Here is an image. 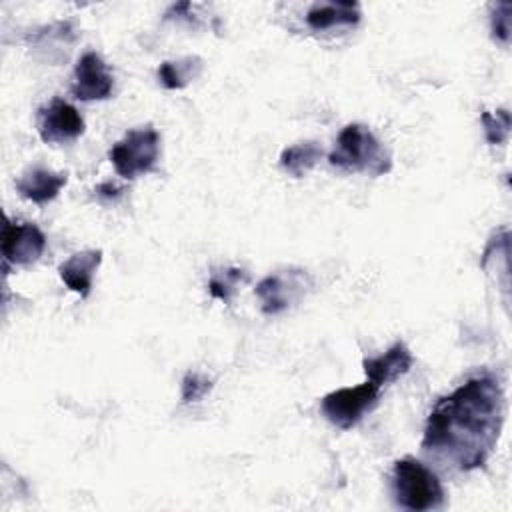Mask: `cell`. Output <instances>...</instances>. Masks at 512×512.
Wrapping results in <instances>:
<instances>
[{
    "instance_id": "cell-1",
    "label": "cell",
    "mask_w": 512,
    "mask_h": 512,
    "mask_svg": "<svg viewBox=\"0 0 512 512\" xmlns=\"http://www.w3.org/2000/svg\"><path fill=\"white\" fill-rule=\"evenodd\" d=\"M504 414L506 398L498 378L492 374L472 376L434 404L420 448L460 472L476 470L494 452Z\"/></svg>"
},
{
    "instance_id": "cell-2",
    "label": "cell",
    "mask_w": 512,
    "mask_h": 512,
    "mask_svg": "<svg viewBox=\"0 0 512 512\" xmlns=\"http://www.w3.org/2000/svg\"><path fill=\"white\" fill-rule=\"evenodd\" d=\"M328 162L346 172H364L370 176H384L392 170L390 150L368 126L358 122L346 124L340 130Z\"/></svg>"
},
{
    "instance_id": "cell-3",
    "label": "cell",
    "mask_w": 512,
    "mask_h": 512,
    "mask_svg": "<svg viewBox=\"0 0 512 512\" xmlns=\"http://www.w3.org/2000/svg\"><path fill=\"white\" fill-rule=\"evenodd\" d=\"M392 496L404 510H438L446 502L440 478L414 456H404L392 466Z\"/></svg>"
},
{
    "instance_id": "cell-4",
    "label": "cell",
    "mask_w": 512,
    "mask_h": 512,
    "mask_svg": "<svg viewBox=\"0 0 512 512\" xmlns=\"http://www.w3.org/2000/svg\"><path fill=\"white\" fill-rule=\"evenodd\" d=\"M160 156V134L152 126H142L128 130L122 140H118L108 158L118 172V176L126 180H134L140 174H148L156 168Z\"/></svg>"
},
{
    "instance_id": "cell-5",
    "label": "cell",
    "mask_w": 512,
    "mask_h": 512,
    "mask_svg": "<svg viewBox=\"0 0 512 512\" xmlns=\"http://www.w3.org/2000/svg\"><path fill=\"white\" fill-rule=\"evenodd\" d=\"M382 394V386L368 380L354 388H338L322 396L320 412L322 416L340 430H350L356 426L366 412H370Z\"/></svg>"
},
{
    "instance_id": "cell-6",
    "label": "cell",
    "mask_w": 512,
    "mask_h": 512,
    "mask_svg": "<svg viewBox=\"0 0 512 512\" xmlns=\"http://www.w3.org/2000/svg\"><path fill=\"white\" fill-rule=\"evenodd\" d=\"M310 286L312 278L306 274V270L288 268L262 278L256 284L254 294L260 298L262 312L266 316H276L294 306Z\"/></svg>"
},
{
    "instance_id": "cell-7",
    "label": "cell",
    "mask_w": 512,
    "mask_h": 512,
    "mask_svg": "<svg viewBox=\"0 0 512 512\" xmlns=\"http://www.w3.org/2000/svg\"><path fill=\"white\" fill-rule=\"evenodd\" d=\"M46 250L44 232L32 222H12L6 218L2 226L4 266L34 264Z\"/></svg>"
},
{
    "instance_id": "cell-8",
    "label": "cell",
    "mask_w": 512,
    "mask_h": 512,
    "mask_svg": "<svg viewBox=\"0 0 512 512\" xmlns=\"http://www.w3.org/2000/svg\"><path fill=\"white\" fill-rule=\"evenodd\" d=\"M70 90L74 98L82 102L106 100L112 96L114 76L98 52L88 50L78 58L74 66V80Z\"/></svg>"
},
{
    "instance_id": "cell-9",
    "label": "cell",
    "mask_w": 512,
    "mask_h": 512,
    "mask_svg": "<svg viewBox=\"0 0 512 512\" xmlns=\"http://www.w3.org/2000/svg\"><path fill=\"white\" fill-rule=\"evenodd\" d=\"M38 134L46 144H68L84 134V118L62 98H54L38 112Z\"/></svg>"
},
{
    "instance_id": "cell-10",
    "label": "cell",
    "mask_w": 512,
    "mask_h": 512,
    "mask_svg": "<svg viewBox=\"0 0 512 512\" xmlns=\"http://www.w3.org/2000/svg\"><path fill=\"white\" fill-rule=\"evenodd\" d=\"M414 364V356L402 340H396L384 354L370 356L362 360V368L368 380L378 386H388L410 372Z\"/></svg>"
},
{
    "instance_id": "cell-11",
    "label": "cell",
    "mask_w": 512,
    "mask_h": 512,
    "mask_svg": "<svg viewBox=\"0 0 512 512\" xmlns=\"http://www.w3.org/2000/svg\"><path fill=\"white\" fill-rule=\"evenodd\" d=\"M102 264V250L88 248L74 252L68 260L58 266V276L66 284L68 290L78 294L80 298H88L92 290V280L96 270Z\"/></svg>"
},
{
    "instance_id": "cell-12",
    "label": "cell",
    "mask_w": 512,
    "mask_h": 512,
    "mask_svg": "<svg viewBox=\"0 0 512 512\" xmlns=\"http://www.w3.org/2000/svg\"><path fill=\"white\" fill-rule=\"evenodd\" d=\"M66 182H68L66 172H54L42 166H32L16 180V192L22 198L42 206L54 200L60 194V190L66 186Z\"/></svg>"
},
{
    "instance_id": "cell-13",
    "label": "cell",
    "mask_w": 512,
    "mask_h": 512,
    "mask_svg": "<svg viewBox=\"0 0 512 512\" xmlns=\"http://www.w3.org/2000/svg\"><path fill=\"white\" fill-rule=\"evenodd\" d=\"M362 18L358 2H316L306 12V24L314 32L340 26H356Z\"/></svg>"
},
{
    "instance_id": "cell-14",
    "label": "cell",
    "mask_w": 512,
    "mask_h": 512,
    "mask_svg": "<svg viewBox=\"0 0 512 512\" xmlns=\"http://www.w3.org/2000/svg\"><path fill=\"white\" fill-rule=\"evenodd\" d=\"M322 156H324V150L318 142L314 140L298 142L280 152V168L294 178H302L320 162Z\"/></svg>"
},
{
    "instance_id": "cell-15",
    "label": "cell",
    "mask_w": 512,
    "mask_h": 512,
    "mask_svg": "<svg viewBox=\"0 0 512 512\" xmlns=\"http://www.w3.org/2000/svg\"><path fill=\"white\" fill-rule=\"evenodd\" d=\"M202 58L198 56H186L180 60L162 62L158 66V80L168 90H182L186 88L194 78L202 72Z\"/></svg>"
},
{
    "instance_id": "cell-16",
    "label": "cell",
    "mask_w": 512,
    "mask_h": 512,
    "mask_svg": "<svg viewBox=\"0 0 512 512\" xmlns=\"http://www.w3.org/2000/svg\"><path fill=\"white\" fill-rule=\"evenodd\" d=\"M76 34H74V28L70 22H54V24H48V26H42L40 30H36L32 36H30V44L34 48H42V50H48L54 52L52 46H58V50L66 56L64 50H68V46L74 42Z\"/></svg>"
},
{
    "instance_id": "cell-17",
    "label": "cell",
    "mask_w": 512,
    "mask_h": 512,
    "mask_svg": "<svg viewBox=\"0 0 512 512\" xmlns=\"http://www.w3.org/2000/svg\"><path fill=\"white\" fill-rule=\"evenodd\" d=\"M480 122L484 128V138L490 146H502L510 138V128H512V118L506 108L496 110V114L484 110L480 114Z\"/></svg>"
},
{
    "instance_id": "cell-18",
    "label": "cell",
    "mask_w": 512,
    "mask_h": 512,
    "mask_svg": "<svg viewBox=\"0 0 512 512\" xmlns=\"http://www.w3.org/2000/svg\"><path fill=\"white\" fill-rule=\"evenodd\" d=\"M248 280V274L240 268H226L222 272H214L210 276V282H208V290L214 298L222 300V302H230L234 290H236V284L238 282H246Z\"/></svg>"
},
{
    "instance_id": "cell-19",
    "label": "cell",
    "mask_w": 512,
    "mask_h": 512,
    "mask_svg": "<svg viewBox=\"0 0 512 512\" xmlns=\"http://www.w3.org/2000/svg\"><path fill=\"white\" fill-rule=\"evenodd\" d=\"M490 36L494 42L508 46L512 36V4L496 2L490 10Z\"/></svg>"
},
{
    "instance_id": "cell-20",
    "label": "cell",
    "mask_w": 512,
    "mask_h": 512,
    "mask_svg": "<svg viewBox=\"0 0 512 512\" xmlns=\"http://www.w3.org/2000/svg\"><path fill=\"white\" fill-rule=\"evenodd\" d=\"M212 390V380L200 372H186L180 386V398L184 404L200 402Z\"/></svg>"
},
{
    "instance_id": "cell-21",
    "label": "cell",
    "mask_w": 512,
    "mask_h": 512,
    "mask_svg": "<svg viewBox=\"0 0 512 512\" xmlns=\"http://www.w3.org/2000/svg\"><path fill=\"white\" fill-rule=\"evenodd\" d=\"M96 196L100 198V200H106V202H116L126 190H124V186H118V184H114V182H104V184H100V186H96Z\"/></svg>"
}]
</instances>
